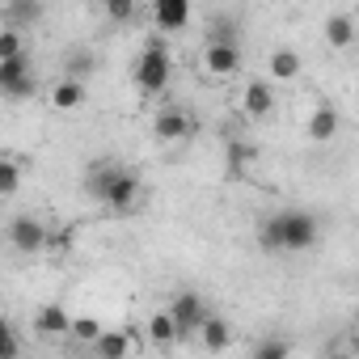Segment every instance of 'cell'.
<instances>
[{
  "label": "cell",
  "mask_w": 359,
  "mask_h": 359,
  "mask_svg": "<svg viewBox=\"0 0 359 359\" xmlns=\"http://www.w3.org/2000/svg\"><path fill=\"white\" fill-rule=\"evenodd\" d=\"M317 233H321V229H317V216L292 208V212H275L271 220H262L258 245H262L266 254H304V250L317 245Z\"/></svg>",
  "instance_id": "obj_1"
},
{
  "label": "cell",
  "mask_w": 359,
  "mask_h": 359,
  "mask_svg": "<svg viewBox=\"0 0 359 359\" xmlns=\"http://www.w3.org/2000/svg\"><path fill=\"white\" fill-rule=\"evenodd\" d=\"M135 89L144 93V97H156V93H165L169 89V76H173V55H169V43L161 39V34H152L148 43H144V51H140V60H135Z\"/></svg>",
  "instance_id": "obj_2"
},
{
  "label": "cell",
  "mask_w": 359,
  "mask_h": 359,
  "mask_svg": "<svg viewBox=\"0 0 359 359\" xmlns=\"http://www.w3.org/2000/svg\"><path fill=\"white\" fill-rule=\"evenodd\" d=\"M165 313H169V321H173L177 342H182V338L199 334V325H203V317H208V304H203V296H199V292H177V296H173V304H169Z\"/></svg>",
  "instance_id": "obj_3"
},
{
  "label": "cell",
  "mask_w": 359,
  "mask_h": 359,
  "mask_svg": "<svg viewBox=\"0 0 359 359\" xmlns=\"http://www.w3.org/2000/svg\"><path fill=\"white\" fill-rule=\"evenodd\" d=\"M34 89H39V81H34V68H30L26 55L0 64V93L9 102H26V97H34Z\"/></svg>",
  "instance_id": "obj_4"
},
{
  "label": "cell",
  "mask_w": 359,
  "mask_h": 359,
  "mask_svg": "<svg viewBox=\"0 0 359 359\" xmlns=\"http://www.w3.org/2000/svg\"><path fill=\"white\" fill-rule=\"evenodd\" d=\"M5 233H9V245H13L18 254H39V250H47V224H43L39 216H13Z\"/></svg>",
  "instance_id": "obj_5"
},
{
  "label": "cell",
  "mask_w": 359,
  "mask_h": 359,
  "mask_svg": "<svg viewBox=\"0 0 359 359\" xmlns=\"http://www.w3.org/2000/svg\"><path fill=\"white\" fill-rule=\"evenodd\" d=\"M152 135L161 144H177V140H191L195 135V118L187 110H177V106H165L156 118H152Z\"/></svg>",
  "instance_id": "obj_6"
},
{
  "label": "cell",
  "mask_w": 359,
  "mask_h": 359,
  "mask_svg": "<svg viewBox=\"0 0 359 359\" xmlns=\"http://www.w3.org/2000/svg\"><path fill=\"white\" fill-rule=\"evenodd\" d=\"M241 68V47L237 43H208L203 47V72L208 76H233Z\"/></svg>",
  "instance_id": "obj_7"
},
{
  "label": "cell",
  "mask_w": 359,
  "mask_h": 359,
  "mask_svg": "<svg viewBox=\"0 0 359 359\" xmlns=\"http://www.w3.org/2000/svg\"><path fill=\"white\" fill-rule=\"evenodd\" d=\"M152 22H156L161 34H177V30L191 26V5H187V0H156V5H152Z\"/></svg>",
  "instance_id": "obj_8"
},
{
  "label": "cell",
  "mask_w": 359,
  "mask_h": 359,
  "mask_svg": "<svg viewBox=\"0 0 359 359\" xmlns=\"http://www.w3.org/2000/svg\"><path fill=\"white\" fill-rule=\"evenodd\" d=\"M118 173H123V165H114V161H89V169H85V195L97 199V203H106V195H110Z\"/></svg>",
  "instance_id": "obj_9"
},
{
  "label": "cell",
  "mask_w": 359,
  "mask_h": 359,
  "mask_svg": "<svg viewBox=\"0 0 359 359\" xmlns=\"http://www.w3.org/2000/svg\"><path fill=\"white\" fill-rule=\"evenodd\" d=\"M140 203V177L123 165V173L114 177V187H110V195H106V208L110 212H131Z\"/></svg>",
  "instance_id": "obj_10"
},
{
  "label": "cell",
  "mask_w": 359,
  "mask_h": 359,
  "mask_svg": "<svg viewBox=\"0 0 359 359\" xmlns=\"http://www.w3.org/2000/svg\"><path fill=\"white\" fill-rule=\"evenodd\" d=\"M241 110H245L250 118H266V114L275 110V89H271V81H250V85L241 89Z\"/></svg>",
  "instance_id": "obj_11"
},
{
  "label": "cell",
  "mask_w": 359,
  "mask_h": 359,
  "mask_svg": "<svg viewBox=\"0 0 359 359\" xmlns=\"http://www.w3.org/2000/svg\"><path fill=\"white\" fill-rule=\"evenodd\" d=\"M338 127H342L338 110H334L330 102H321V106L309 114V127H304V131H309V140H313V144H330V140L338 135Z\"/></svg>",
  "instance_id": "obj_12"
},
{
  "label": "cell",
  "mask_w": 359,
  "mask_h": 359,
  "mask_svg": "<svg viewBox=\"0 0 359 359\" xmlns=\"http://www.w3.org/2000/svg\"><path fill=\"white\" fill-rule=\"evenodd\" d=\"M199 338H203V351L208 355H224L229 351V342H233V325L224 321V317H203V325H199Z\"/></svg>",
  "instance_id": "obj_13"
},
{
  "label": "cell",
  "mask_w": 359,
  "mask_h": 359,
  "mask_svg": "<svg viewBox=\"0 0 359 359\" xmlns=\"http://www.w3.org/2000/svg\"><path fill=\"white\" fill-rule=\"evenodd\" d=\"M325 43L330 47H338V51H346L351 43H355V13L346 9V13H330L325 18Z\"/></svg>",
  "instance_id": "obj_14"
},
{
  "label": "cell",
  "mask_w": 359,
  "mask_h": 359,
  "mask_svg": "<svg viewBox=\"0 0 359 359\" xmlns=\"http://www.w3.org/2000/svg\"><path fill=\"white\" fill-rule=\"evenodd\" d=\"M266 68H271V81H296L300 68H304V60H300V51H292V47H275L271 60H266Z\"/></svg>",
  "instance_id": "obj_15"
},
{
  "label": "cell",
  "mask_w": 359,
  "mask_h": 359,
  "mask_svg": "<svg viewBox=\"0 0 359 359\" xmlns=\"http://www.w3.org/2000/svg\"><path fill=\"white\" fill-rule=\"evenodd\" d=\"M68 321H72V317H68L64 304H43L39 317H34V330H39L43 338H64V334H68Z\"/></svg>",
  "instance_id": "obj_16"
},
{
  "label": "cell",
  "mask_w": 359,
  "mask_h": 359,
  "mask_svg": "<svg viewBox=\"0 0 359 359\" xmlns=\"http://www.w3.org/2000/svg\"><path fill=\"white\" fill-rule=\"evenodd\" d=\"M93 351H97V359H127L131 355V334L127 330H102Z\"/></svg>",
  "instance_id": "obj_17"
},
{
  "label": "cell",
  "mask_w": 359,
  "mask_h": 359,
  "mask_svg": "<svg viewBox=\"0 0 359 359\" xmlns=\"http://www.w3.org/2000/svg\"><path fill=\"white\" fill-rule=\"evenodd\" d=\"M85 97H89V89H85L81 81H60V85L51 89V106H55V110H81Z\"/></svg>",
  "instance_id": "obj_18"
},
{
  "label": "cell",
  "mask_w": 359,
  "mask_h": 359,
  "mask_svg": "<svg viewBox=\"0 0 359 359\" xmlns=\"http://www.w3.org/2000/svg\"><path fill=\"white\" fill-rule=\"evenodd\" d=\"M0 13L9 18V30H18V34H22L26 26H34V22L43 18V5H34V0H22V5H5Z\"/></svg>",
  "instance_id": "obj_19"
},
{
  "label": "cell",
  "mask_w": 359,
  "mask_h": 359,
  "mask_svg": "<svg viewBox=\"0 0 359 359\" xmlns=\"http://www.w3.org/2000/svg\"><path fill=\"white\" fill-rule=\"evenodd\" d=\"M93 64H97L93 51H89V47H76V51L64 60V81H81V85H85V76H93Z\"/></svg>",
  "instance_id": "obj_20"
},
{
  "label": "cell",
  "mask_w": 359,
  "mask_h": 359,
  "mask_svg": "<svg viewBox=\"0 0 359 359\" xmlns=\"http://www.w3.org/2000/svg\"><path fill=\"white\" fill-rule=\"evenodd\" d=\"M148 342H152V346H161V351L177 346V334H173L169 313H152V317H148Z\"/></svg>",
  "instance_id": "obj_21"
},
{
  "label": "cell",
  "mask_w": 359,
  "mask_h": 359,
  "mask_svg": "<svg viewBox=\"0 0 359 359\" xmlns=\"http://www.w3.org/2000/svg\"><path fill=\"white\" fill-rule=\"evenodd\" d=\"M13 195H22V161L0 156V199H13Z\"/></svg>",
  "instance_id": "obj_22"
},
{
  "label": "cell",
  "mask_w": 359,
  "mask_h": 359,
  "mask_svg": "<svg viewBox=\"0 0 359 359\" xmlns=\"http://www.w3.org/2000/svg\"><path fill=\"white\" fill-rule=\"evenodd\" d=\"M250 161H258V148L233 140V144H229V173H233V177H245V165H250Z\"/></svg>",
  "instance_id": "obj_23"
},
{
  "label": "cell",
  "mask_w": 359,
  "mask_h": 359,
  "mask_svg": "<svg viewBox=\"0 0 359 359\" xmlns=\"http://www.w3.org/2000/svg\"><path fill=\"white\" fill-rule=\"evenodd\" d=\"M26 55V34H18V30H0V64L5 60H22Z\"/></svg>",
  "instance_id": "obj_24"
},
{
  "label": "cell",
  "mask_w": 359,
  "mask_h": 359,
  "mask_svg": "<svg viewBox=\"0 0 359 359\" xmlns=\"http://www.w3.org/2000/svg\"><path fill=\"white\" fill-rule=\"evenodd\" d=\"M68 334H72V338H81V342H97L102 321H97V317H89V313H85V317H72V321H68Z\"/></svg>",
  "instance_id": "obj_25"
},
{
  "label": "cell",
  "mask_w": 359,
  "mask_h": 359,
  "mask_svg": "<svg viewBox=\"0 0 359 359\" xmlns=\"http://www.w3.org/2000/svg\"><path fill=\"white\" fill-rule=\"evenodd\" d=\"M287 355H292V342L287 338H262L258 351H254V359H287Z\"/></svg>",
  "instance_id": "obj_26"
},
{
  "label": "cell",
  "mask_w": 359,
  "mask_h": 359,
  "mask_svg": "<svg viewBox=\"0 0 359 359\" xmlns=\"http://www.w3.org/2000/svg\"><path fill=\"white\" fill-rule=\"evenodd\" d=\"M22 355V338L13 334L9 321H0V359H18Z\"/></svg>",
  "instance_id": "obj_27"
},
{
  "label": "cell",
  "mask_w": 359,
  "mask_h": 359,
  "mask_svg": "<svg viewBox=\"0 0 359 359\" xmlns=\"http://www.w3.org/2000/svg\"><path fill=\"white\" fill-rule=\"evenodd\" d=\"M106 18L110 22H131L135 18V0H106Z\"/></svg>",
  "instance_id": "obj_28"
},
{
  "label": "cell",
  "mask_w": 359,
  "mask_h": 359,
  "mask_svg": "<svg viewBox=\"0 0 359 359\" xmlns=\"http://www.w3.org/2000/svg\"><path fill=\"white\" fill-rule=\"evenodd\" d=\"M72 241H76V224H68V229H60V233L47 229V250H51V254H55V250H68Z\"/></svg>",
  "instance_id": "obj_29"
},
{
  "label": "cell",
  "mask_w": 359,
  "mask_h": 359,
  "mask_svg": "<svg viewBox=\"0 0 359 359\" xmlns=\"http://www.w3.org/2000/svg\"><path fill=\"white\" fill-rule=\"evenodd\" d=\"M0 321H5V313H0Z\"/></svg>",
  "instance_id": "obj_30"
}]
</instances>
